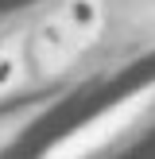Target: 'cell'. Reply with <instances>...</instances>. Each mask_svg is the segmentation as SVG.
Masks as SVG:
<instances>
[{
    "label": "cell",
    "mask_w": 155,
    "mask_h": 159,
    "mask_svg": "<svg viewBox=\"0 0 155 159\" xmlns=\"http://www.w3.org/2000/svg\"><path fill=\"white\" fill-rule=\"evenodd\" d=\"M85 51V43L78 39V31L66 23V16L54 12L46 16L43 23L35 27V35L27 39V62L35 66L39 78H54Z\"/></svg>",
    "instance_id": "6da1fadb"
},
{
    "label": "cell",
    "mask_w": 155,
    "mask_h": 159,
    "mask_svg": "<svg viewBox=\"0 0 155 159\" xmlns=\"http://www.w3.org/2000/svg\"><path fill=\"white\" fill-rule=\"evenodd\" d=\"M58 12L66 16V23L78 31V39H82L85 47L101 35V23H105V4H101V0H66Z\"/></svg>",
    "instance_id": "3957f363"
},
{
    "label": "cell",
    "mask_w": 155,
    "mask_h": 159,
    "mask_svg": "<svg viewBox=\"0 0 155 159\" xmlns=\"http://www.w3.org/2000/svg\"><path fill=\"white\" fill-rule=\"evenodd\" d=\"M155 105V85H147V89H140V93H132L128 101H120V105H113L108 113H101L97 120H89L82 132H74L70 136V144H62V148H54V155H70V152H85V148H97V144H105V140H113V136H120L124 128H128L136 116H144L147 109Z\"/></svg>",
    "instance_id": "7a4b0ae2"
},
{
    "label": "cell",
    "mask_w": 155,
    "mask_h": 159,
    "mask_svg": "<svg viewBox=\"0 0 155 159\" xmlns=\"http://www.w3.org/2000/svg\"><path fill=\"white\" fill-rule=\"evenodd\" d=\"M23 43H27L23 35L0 43V93L16 89V85L23 82V70H27V47Z\"/></svg>",
    "instance_id": "277c9868"
}]
</instances>
